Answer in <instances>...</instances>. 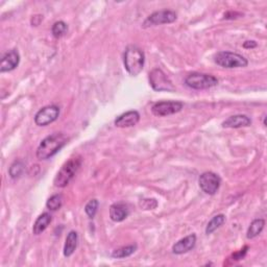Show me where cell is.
<instances>
[{
    "label": "cell",
    "instance_id": "cell-15",
    "mask_svg": "<svg viewBox=\"0 0 267 267\" xmlns=\"http://www.w3.org/2000/svg\"><path fill=\"white\" fill-rule=\"evenodd\" d=\"M130 214V210L126 205L122 203L113 204L110 207V218L114 223H121L127 218Z\"/></svg>",
    "mask_w": 267,
    "mask_h": 267
},
{
    "label": "cell",
    "instance_id": "cell-17",
    "mask_svg": "<svg viewBox=\"0 0 267 267\" xmlns=\"http://www.w3.org/2000/svg\"><path fill=\"white\" fill-rule=\"evenodd\" d=\"M78 242V235L75 231L69 232V234L67 235V238L65 240V246H64V256L65 257H70L73 255V253L76 250Z\"/></svg>",
    "mask_w": 267,
    "mask_h": 267
},
{
    "label": "cell",
    "instance_id": "cell-14",
    "mask_svg": "<svg viewBox=\"0 0 267 267\" xmlns=\"http://www.w3.org/2000/svg\"><path fill=\"white\" fill-rule=\"evenodd\" d=\"M252 124V120L247 115H234L231 116L223 122V127L226 129H239V127H247Z\"/></svg>",
    "mask_w": 267,
    "mask_h": 267
},
{
    "label": "cell",
    "instance_id": "cell-25",
    "mask_svg": "<svg viewBox=\"0 0 267 267\" xmlns=\"http://www.w3.org/2000/svg\"><path fill=\"white\" fill-rule=\"evenodd\" d=\"M139 205L143 210H154L158 207V202L155 199H145L142 200Z\"/></svg>",
    "mask_w": 267,
    "mask_h": 267
},
{
    "label": "cell",
    "instance_id": "cell-10",
    "mask_svg": "<svg viewBox=\"0 0 267 267\" xmlns=\"http://www.w3.org/2000/svg\"><path fill=\"white\" fill-rule=\"evenodd\" d=\"M60 115V108L56 106H47L42 108L34 116V123L38 126H46L54 122Z\"/></svg>",
    "mask_w": 267,
    "mask_h": 267
},
{
    "label": "cell",
    "instance_id": "cell-18",
    "mask_svg": "<svg viewBox=\"0 0 267 267\" xmlns=\"http://www.w3.org/2000/svg\"><path fill=\"white\" fill-rule=\"evenodd\" d=\"M264 226H265V220L262 218L253 220L252 224L249 227L248 232H247V238L253 239V238H256L257 236H259L262 233Z\"/></svg>",
    "mask_w": 267,
    "mask_h": 267
},
{
    "label": "cell",
    "instance_id": "cell-21",
    "mask_svg": "<svg viewBox=\"0 0 267 267\" xmlns=\"http://www.w3.org/2000/svg\"><path fill=\"white\" fill-rule=\"evenodd\" d=\"M25 170V165L22 161H15L8 169V175L11 179H19Z\"/></svg>",
    "mask_w": 267,
    "mask_h": 267
},
{
    "label": "cell",
    "instance_id": "cell-23",
    "mask_svg": "<svg viewBox=\"0 0 267 267\" xmlns=\"http://www.w3.org/2000/svg\"><path fill=\"white\" fill-rule=\"evenodd\" d=\"M68 30V25L64 21H57L55 22L54 24L52 25L51 28V32H52V36L56 39L62 38L64 34L67 32Z\"/></svg>",
    "mask_w": 267,
    "mask_h": 267
},
{
    "label": "cell",
    "instance_id": "cell-16",
    "mask_svg": "<svg viewBox=\"0 0 267 267\" xmlns=\"http://www.w3.org/2000/svg\"><path fill=\"white\" fill-rule=\"evenodd\" d=\"M52 220V217L49 213H42L33 224L32 227V232L34 235H40L43 232L48 228Z\"/></svg>",
    "mask_w": 267,
    "mask_h": 267
},
{
    "label": "cell",
    "instance_id": "cell-13",
    "mask_svg": "<svg viewBox=\"0 0 267 267\" xmlns=\"http://www.w3.org/2000/svg\"><path fill=\"white\" fill-rule=\"evenodd\" d=\"M140 121V114L137 111H129L121 114L115 119V125L117 127H131L135 126Z\"/></svg>",
    "mask_w": 267,
    "mask_h": 267
},
{
    "label": "cell",
    "instance_id": "cell-20",
    "mask_svg": "<svg viewBox=\"0 0 267 267\" xmlns=\"http://www.w3.org/2000/svg\"><path fill=\"white\" fill-rule=\"evenodd\" d=\"M137 251V246L136 245H132V246H127V247H123L120 248L118 250H115L112 253V257L115 259H123V258H127L132 256V255Z\"/></svg>",
    "mask_w": 267,
    "mask_h": 267
},
{
    "label": "cell",
    "instance_id": "cell-28",
    "mask_svg": "<svg viewBox=\"0 0 267 267\" xmlns=\"http://www.w3.org/2000/svg\"><path fill=\"white\" fill-rule=\"evenodd\" d=\"M258 46L257 42L256 41H253V40H249V41H246L245 43H243V48L246 49H252V48H256Z\"/></svg>",
    "mask_w": 267,
    "mask_h": 267
},
{
    "label": "cell",
    "instance_id": "cell-26",
    "mask_svg": "<svg viewBox=\"0 0 267 267\" xmlns=\"http://www.w3.org/2000/svg\"><path fill=\"white\" fill-rule=\"evenodd\" d=\"M249 249H250V248H249L248 246L245 247L243 249H241L239 252L234 253V254H233V256H232V258H233V260H235V261H239V260L243 259V258H245V257L247 256V254H248V252H249Z\"/></svg>",
    "mask_w": 267,
    "mask_h": 267
},
{
    "label": "cell",
    "instance_id": "cell-11",
    "mask_svg": "<svg viewBox=\"0 0 267 267\" xmlns=\"http://www.w3.org/2000/svg\"><path fill=\"white\" fill-rule=\"evenodd\" d=\"M20 63V54L16 49H11L4 53L0 64V72H9L18 67Z\"/></svg>",
    "mask_w": 267,
    "mask_h": 267
},
{
    "label": "cell",
    "instance_id": "cell-24",
    "mask_svg": "<svg viewBox=\"0 0 267 267\" xmlns=\"http://www.w3.org/2000/svg\"><path fill=\"white\" fill-rule=\"evenodd\" d=\"M99 207V203L97 200H91L85 207V212L89 218H94Z\"/></svg>",
    "mask_w": 267,
    "mask_h": 267
},
{
    "label": "cell",
    "instance_id": "cell-7",
    "mask_svg": "<svg viewBox=\"0 0 267 267\" xmlns=\"http://www.w3.org/2000/svg\"><path fill=\"white\" fill-rule=\"evenodd\" d=\"M177 19H178V15L176 11L167 10V9L158 10L146 18V20L143 22V27L156 26V25H161V24H169V23L175 22Z\"/></svg>",
    "mask_w": 267,
    "mask_h": 267
},
{
    "label": "cell",
    "instance_id": "cell-6",
    "mask_svg": "<svg viewBox=\"0 0 267 267\" xmlns=\"http://www.w3.org/2000/svg\"><path fill=\"white\" fill-rule=\"evenodd\" d=\"M149 84L155 91L158 92H172L175 91L171 80L168 76L161 70L160 68H155L149 73Z\"/></svg>",
    "mask_w": 267,
    "mask_h": 267
},
{
    "label": "cell",
    "instance_id": "cell-19",
    "mask_svg": "<svg viewBox=\"0 0 267 267\" xmlns=\"http://www.w3.org/2000/svg\"><path fill=\"white\" fill-rule=\"evenodd\" d=\"M225 223H226V216L224 214H218V215L214 216L207 225L206 234L207 235L212 234L213 232H215L217 229H219Z\"/></svg>",
    "mask_w": 267,
    "mask_h": 267
},
{
    "label": "cell",
    "instance_id": "cell-27",
    "mask_svg": "<svg viewBox=\"0 0 267 267\" xmlns=\"http://www.w3.org/2000/svg\"><path fill=\"white\" fill-rule=\"evenodd\" d=\"M241 16H242V14L237 13V11H228V13L225 14V19L233 20V19H237L238 17H241Z\"/></svg>",
    "mask_w": 267,
    "mask_h": 267
},
{
    "label": "cell",
    "instance_id": "cell-12",
    "mask_svg": "<svg viewBox=\"0 0 267 267\" xmlns=\"http://www.w3.org/2000/svg\"><path fill=\"white\" fill-rule=\"evenodd\" d=\"M196 245V235L190 234L176 242L172 247V253L176 255H183L190 252Z\"/></svg>",
    "mask_w": 267,
    "mask_h": 267
},
{
    "label": "cell",
    "instance_id": "cell-1",
    "mask_svg": "<svg viewBox=\"0 0 267 267\" xmlns=\"http://www.w3.org/2000/svg\"><path fill=\"white\" fill-rule=\"evenodd\" d=\"M68 138L62 133H54L43 139L37 148L36 156L40 161L48 160L67 144Z\"/></svg>",
    "mask_w": 267,
    "mask_h": 267
},
{
    "label": "cell",
    "instance_id": "cell-22",
    "mask_svg": "<svg viewBox=\"0 0 267 267\" xmlns=\"http://www.w3.org/2000/svg\"><path fill=\"white\" fill-rule=\"evenodd\" d=\"M63 205V197L61 194H54L51 197H49L47 203H46V207L50 211H57L61 209Z\"/></svg>",
    "mask_w": 267,
    "mask_h": 267
},
{
    "label": "cell",
    "instance_id": "cell-2",
    "mask_svg": "<svg viewBox=\"0 0 267 267\" xmlns=\"http://www.w3.org/2000/svg\"><path fill=\"white\" fill-rule=\"evenodd\" d=\"M144 63L145 55L143 50L135 45L127 46L123 54V64L127 73L137 76L143 70Z\"/></svg>",
    "mask_w": 267,
    "mask_h": 267
},
{
    "label": "cell",
    "instance_id": "cell-5",
    "mask_svg": "<svg viewBox=\"0 0 267 267\" xmlns=\"http://www.w3.org/2000/svg\"><path fill=\"white\" fill-rule=\"evenodd\" d=\"M185 84L194 90H206L217 86L218 79L211 74L194 72L186 77Z\"/></svg>",
    "mask_w": 267,
    "mask_h": 267
},
{
    "label": "cell",
    "instance_id": "cell-8",
    "mask_svg": "<svg viewBox=\"0 0 267 267\" xmlns=\"http://www.w3.org/2000/svg\"><path fill=\"white\" fill-rule=\"evenodd\" d=\"M200 187L208 195H214L218 191L220 184H222V179L218 175L211 171L204 172L201 175L199 180Z\"/></svg>",
    "mask_w": 267,
    "mask_h": 267
},
{
    "label": "cell",
    "instance_id": "cell-4",
    "mask_svg": "<svg viewBox=\"0 0 267 267\" xmlns=\"http://www.w3.org/2000/svg\"><path fill=\"white\" fill-rule=\"evenodd\" d=\"M215 63L224 68L233 69V68H245L249 65L248 60L245 56L231 51H219L215 54Z\"/></svg>",
    "mask_w": 267,
    "mask_h": 267
},
{
    "label": "cell",
    "instance_id": "cell-9",
    "mask_svg": "<svg viewBox=\"0 0 267 267\" xmlns=\"http://www.w3.org/2000/svg\"><path fill=\"white\" fill-rule=\"evenodd\" d=\"M183 108L184 103L182 101H158L153 106L152 112L154 115L159 116V117H164V116H169L181 112Z\"/></svg>",
    "mask_w": 267,
    "mask_h": 267
},
{
    "label": "cell",
    "instance_id": "cell-29",
    "mask_svg": "<svg viewBox=\"0 0 267 267\" xmlns=\"http://www.w3.org/2000/svg\"><path fill=\"white\" fill-rule=\"evenodd\" d=\"M43 20V16L41 15H36V16H32L30 22H31V25L32 26H38L40 24V22Z\"/></svg>",
    "mask_w": 267,
    "mask_h": 267
},
{
    "label": "cell",
    "instance_id": "cell-3",
    "mask_svg": "<svg viewBox=\"0 0 267 267\" xmlns=\"http://www.w3.org/2000/svg\"><path fill=\"white\" fill-rule=\"evenodd\" d=\"M80 165H82V158L80 157H74L71 158L70 160H68L59 170V172L56 173V176L53 180V184L55 187L59 188L66 187V186L75 177Z\"/></svg>",
    "mask_w": 267,
    "mask_h": 267
}]
</instances>
